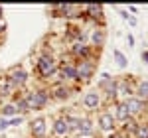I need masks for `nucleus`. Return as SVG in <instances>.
Listing matches in <instances>:
<instances>
[{
    "label": "nucleus",
    "instance_id": "obj_11",
    "mask_svg": "<svg viewBox=\"0 0 148 138\" xmlns=\"http://www.w3.org/2000/svg\"><path fill=\"white\" fill-rule=\"evenodd\" d=\"M53 130H56L57 134H67L69 132V126H67V122L63 120V118H59V120H56V124H53Z\"/></svg>",
    "mask_w": 148,
    "mask_h": 138
},
{
    "label": "nucleus",
    "instance_id": "obj_1",
    "mask_svg": "<svg viewBox=\"0 0 148 138\" xmlns=\"http://www.w3.org/2000/svg\"><path fill=\"white\" fill-rule=\"evenodd\" d=\"M47 103V95L46 91H36V93H30L26 97V105H28V111L30 109H42L44 105Z\"/></svg>",
    "mask_w": 148,
    "mask_h": 138
},
{
    "label": "nucleus",
    "instance_id": "obj_3",
    "mask_svg": "<svg viewBox=\"0 0 148 138\" xmlns=\"http://www.w3.org/2000/svg\"><path fill=\"white\" fill-rule=\"evenodd\" d=\"M38 69L42 71L44 77H49V75L56 71V61H53L51 57H42L40 61H38Z\"/></svg>",
    "mask_w": 148,
    "mask_h": 138
},
{
    "label": "nucleus",
    "instance_id": "obj_7",
    "mask_svg": "<svg viewBox=\"0 0 148 138\" xmlns=\"http://www.w3.org/2000/svg\"><path fill=\"white\" fill-rule=\"evenodd\" d=\"M99 101H101V97H99L97 91L87 93V95L83 97V105H85L87 109H97V107H99Z\"/></svg>",
    "mask_w": 148,
    "mask_h": 138
},
{
    "label": "nucleus",
    "instance_id": "obj_12",
    "mask_svg": "<svg viewBox=\"0 0 148 138\" xmlns=\"http://www.w3.org/2000/svg\"><path fill=\"white\" fill-rule=\"evenodd\" d=\"M138 99L140 101H146L148 99V81H142L140 85H138Z\"/></svg>",
    "mask_w": 148,
    "mask_h": 138
},
{
    "label": "nucleus",
    "instance_id": "obj_4",
    "mask_svg": "<svg viewBox=\"0 0 148 138\" xmlns=\"http://www.w3.org/2000/svg\"><path fill=\"white\" fill-rule=\"evenodd\" d=\"M125 107L128 109L130 115H138V113L144 109V101H140L138 97H128V99L125 101Z\"/></svg>",
    "mask_w": 148,
    "mask_h": 138
},
{
    "label": "nucleus",
    "instance_id": "obj_22",
    "mask_svg": "<svg viewBox=\"0 0 148 138\" xmlns=\"http://www.w3.org/2000/svg\"><path fill=\"white\" fill-rule=\"evenodd\" d=\"M87 10L91 12L93 16H99V14H101V10H103V8H101V6H87Z\"/></svg>",
    "mask_w": 148,
    "mask_h": 138
},
{
    "label": "nucleus",
    "instance_id": "obj_6",
    "mask_svg": "<svg viewBox=\"0 0 148 138\" xmlns=\"http://www.w3.org/2000/svg\"><path fill=\"white\" fill-rule=\"evenodd\" d=\"M93 63L91 61H81V65L77 67V77L79 79H87V77H91L93 75Z\"/></svg>",
    "mask_w": 148,
    "mask_h": 138
},
{
    "label": "nucleus",
    "instance_id": "obj_9",
    "mask_svg": "<svg viewBox=\"0 0 148 138\" xmlns=\"http://www.w3.org/2000/svg\"><path fill=\"white\" fill-rule=\"evenodd\" d=\"M77 132H79L81 136H89V134L93 132L91 122H89L87 118H83V120H79V124H77Z\"/></svg>",
    "mask_w": 148,
    "mask_h": 138
},
{
    "label": "nucleus",
    "instance_id": "obj_23",
    "mask_svg": "<svg viewBox=\"0 0 148 138\" xmlns=\"http://www.w3.org/2000/svg\"><path fill=\"white\" fill-rule=\"evenodd\" d=\"M8 124H10V126H18V124H22V116H16V118L8 120Z\"/></svg>",
    "mask_w": 148,
    "mask_h": 138
},
{
    "label": "nucleus",
    "instance_id": "obj_2",
    "mask_svg": "<svg viewBox=\"0 0 148 138\" xmlns=\"http://www.w3.org/2000/svg\"><path fill=\"white\" fill-rule=\"evenodd\" d=\"M26 81H28V75H26L24 69H14L8 75V83H10L12 87H22Z\"/></svg>",
    "mask_w": 148,
    "mask_h": 138
},
{
    "label": "nucleus",
    "instance_id": "obj_5",
    "mask_svg": "<svg viewBox=\"0 0 148 138\" xmlns=\"http://www.w3.org/2000/svg\"><path fill=\"white\" fill-rule=\"evenodd\" d=\"M99 128L105 130V132H111L114 128V116L111 115V113H103V115L99 116Z\"/></svg>",
    "mask_w": 148,
    "mask_h": 138
},
{
    "label": "nucleus",
    "instance_id": "obj_28",
    "mask_svg": "<svg viewBox=\"0 0 148 138\" xmlns=\"http://www.w3.org/2000/svg\"><path fill=\"white\" fill-rule=\"evenodd\" d=\"M142 57L146 59V63H148V51H144V53H142Z\"/></svg>",
    "mask_w": 148,
    "mask_h": 138
},
{
    "label": "nucleus",
    "instance_id": "obj_27",
    "mask_svg": "<svg viewBox=\"0 0 148 138\" xmlns=\"http://www.w3.org/2000/svg\"><path fill=\"white\" fill-rule=\"evenodd\" d=\"M109 138H123V136H121V134H116V132H113V134H111Z\"/></svg>",
    "mask_w": 148,
    "mask_h": 138
},
{
    "label": "nucleus",
    "instance_id": "obj_18",
    "mask_svg": "<svg viewBox=\"0 0 148 138\" xmlns=\"http://www.w3.org/2000/svg\"><path fill=\"white\" fill-rule=\"evenodd\" d=\"M12 89H14V87L6 81L4 85H0V95H2V97H6V95H10V93H12Z\"/></svg>",
    "mask_w": 148,
    "mask_h": 138
},
{
    "label": "nucleus",
    "instance_id": "obj_20",
    "mask_svg": "<svg viewBox=\"0 0 148 138\" xmlns=\"http://www.w3.org/2000/svg\"><path fill=\"white\" fill-rule=\"evenodd\" d=\"M136 136L138 138H148V126H138L136 128Z\"/></svg>",
    "mask_w": 148,
    "mask_h": 138
},
{
    "label": "nucleus",
    "instance_id": "obj_10",
    "mask_svg": "<svg viewBox=\"0 0 148 138\" xmlns=\"http://www.w3.org/2000/svg\"><path fill=\"white\" fill-rule=\"evenodd\" d=\"M59 75H61V79H79L77 77V67H71V65H65Z\"/></svg>",
    "mask_w": 148,
    "mask_h": 138
},
{
    "label": "nucleus",
    "instance_id": "obj_16",
    "mask_svg": "<svg viewBox=\"0 0 148 138\" xmlns=\"http://www.w3.org/2000/svg\"><path fill=\"white\" fill-rule=\"evenodd\" d=\"M56 97L57 99H67L69 97V89L67 87H57L56 89Z\"/></svg>",
    "mask_w": 148,
    "mask_h": 138
},
{
    "label": "nucleus",
    "instance_id": "obj_25",
    "mask_svg": "<svg viewBox=\"0 0 148 138\" xmlns=\"http://www.w3.org/2000/svg\"><path fill=\"white\" fill-rule=\"evenodd\" d=\"M8 126H10V124H8V120H6V118H0V130H6Z\"/></svg>",
    "mask_w": 148,
    "mask_h": 138
},
{
    "label": "nucleus",
    "instance_id": "obj_24",
    "mask_svg": "<svg viewBox=\"0 0 148 138\" xmlns=\"http://www.w3.org/2000/svg\"><path fill=\"white\" fill-rule=\"evenodd\" d=\"M121 14H123V18H125V20H128V22L132 24V26H134V24H136V20H134V18H132V16H128V12H121Z\"/></svg>",
    "mask_w": 148,
    "mask_h": 138
},
{
    "label": "nucleus",
    "instance_id": "obj_21",
    "mask_svg": "<svg viewBox=\"0 0 148 138\" xmlns=\"http://www.w3.org/2000/svg\"><path fill=\"white\" fill-rule=\"evenodd\" d=\"M73 51H75L77 55H87V47H85V46H79V44L73 47Z\"/></svg>",
    "mask_w": 148,
    "mask_h": 138
},
{
    "label": "nucleus",
    "instance_id": "obj_15",
    "mask_svg": "<svg viewBox=\"0 0 148 138\" xmlns=\"http://www.w3.org/2000/svg\"><path fill=\"white\" fill-rule=\"evenodd\" d=\"M16 113H18V111H16L14 105H4V107H2V115L4 116H12V115H16Z\"/></svg>",
    "mask_w": 148,
    "mask_h": 138
},
{
    "label": "nucleus",
    "instance_id": "obj_8",
    "mask_svg": "<svg viewBox=\"0 0 148 138\" xmlns=\"http://www.w3.org/2000/svg\"><path fill=\"white\" fill-rule=\"evenodd\" d=\"M32 134L38 138H42L46 134V120L44 118H36L34 122H32Z\"/></svg>",
    "mask_w": 148,
    "mask_h": 138
},
{
    "label": "nucleus",
    "instance_id": "obj_26",
    "mask_svg": "<svg viewBox=\"0 0 148 138\" xmlns=\"http://www.w3.org/2000/svg\"><path fill=\"white\" fill-rule=\"evenodd\" d=\"M4 30H6V24H4V22H2V20H0V34H2Z\"/></svg>",
    "mask_w": 148,
    "mask_h": 138
},
{
    "label": "nucleus",
    "instance_id": "obj_29",
    "mask_svg": "<svg viewBox=\"0 0 148 138\" xmlns=\"http://www.w3.org/2000/svg\"><path fill=\"white\" fill-rule=\"evenodd\" d=\"M2 14H4V10H2V6H0V18H2Z\"/></svg>",
    "mask_w": 148,
    "mask_h": 138
},
{
    "label": "nucleus",
    "instance_id": "obj_13",
    "mask_svg": "<svg viewBox=\"0 0 148 138\" xmlns=\"http://www.w3.org/2000/svg\"><path fill=\"white\" fill-rule=\"evenodd\" d=\"M116 118H121V120L130 118V113H128V109L125 107V103H121L119 107H116Z\"/></svg>",
    "mask_w": 148,
    "mask_h": 138
},
{
    "label": "nucleus",
    "instance_id": "obj_19",
    "mask_svg": "<svg viewBox=\"0 0 148 138\" xmlns=\"http://www.w3.org/2000/svg\"><path fill=\"white\" fill-rule=\"evenodd\" d=\"M114 59H116V63H119L121 67H126V57L121 53V51H119V49L114 51Z\"/></svg>",
    "mask_w": 148,
    "mask_h": 138
},
{
    "label": "nucleus",
    "instance_id": "obj_17",
    "mask_svg": "<svg viewBox=\"0 0 148 138\" xmlns=\"http://www.w3.org/2000/svg\"><path fill=\"white\" fill-rule=\"evenodd\" d=\"M125 128H126V130H130V132H136L138 126H136V122H134V118H132V116L125 120Z\"/></svg>",
    "mask_w": 148,
    "mask_h": 138
},
{
    "label": "nucleus",
    "instance_id": "obj_14",
    "mask_svg": "<svg viewBox=\"0 0 148 138\" xmlns=\"http://www.w3.org/2000/svg\"><path fill=\"white\" fill-rule=\"evenodd\" d=\"M91 38H93V44H97V46H103V44H105V34H103V30H95Z\"/></svg>",
    "mask_w": 148,
    "mask_h": 138
}]
</instances>
